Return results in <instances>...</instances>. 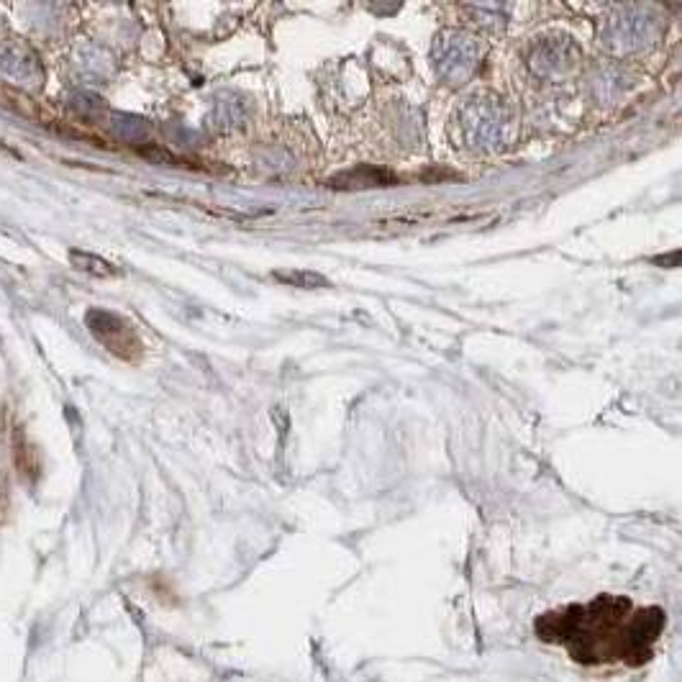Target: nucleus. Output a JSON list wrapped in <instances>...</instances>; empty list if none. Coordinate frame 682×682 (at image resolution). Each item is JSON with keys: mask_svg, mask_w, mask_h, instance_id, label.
<instances>
[{"mask_svg": "<svg viewBox=\"0 0 682 682\" xmlns=\"http://www.w3.org/2000/svg\"><path fill=\"white\" fill-rule=\"evenodd\" d=\"M662 629V613H631L626 598H598L590 606H570L539 618V636L565 644L585 665L629 659L641 662Z\"/></svg>", "mask_w": 682, "mask_h": 682, "instance_id": "nucleus-1", "label": "nucleus"}, {"mask_svg": "<svg viewBox=\"0 0 682 682\" xmlns=\"http://www.w3.org/2000/svg\"><path fill=\"white\" fill-rule=\"evenodd\" d=\"M0 80L13 88L39 90L44 85L42 59L26 42H6L0 47Z\"/></svg>", "mask_w": 682, "mask_h": 682, "instance_id": "nucleus-2", "label": "nucleus"}, {"mask_svg": "<svg viewBox=\"0 0 682 682\" xmlns=\"http://www.w3.org/2000/svg\"><path fill=\"white\" fill-rule=\"evenodd\" d=\"M88 329L93 331L95 339H98L108 352L118 354V357L134 359L136 354L142 352V344H139L136 334L131 331V326L126 324L124 318H118L116 313L90 311Z\"/></svg>", "mask_w": 682, "mask_h": 682, "instance_id": "nucleus-3", "label": "nucleus"}, {"mask_svg": "<svg viewBox=\"0 0 682 682\" xmlns=\"http://www.w3.org/2000/svg\"><path fill=\"white\" fill-rule=\"evenodd\" d=\"M72 265H75L77 270H83L95 277L116 275V267H113L111 262H106V259H100V257H93V254H88V252H72Z\"/></svg>", "mask_w": 682, "mask_h": 682, "instance_id": "nucleus-4", "label": "nucleus"}]
</instances>
